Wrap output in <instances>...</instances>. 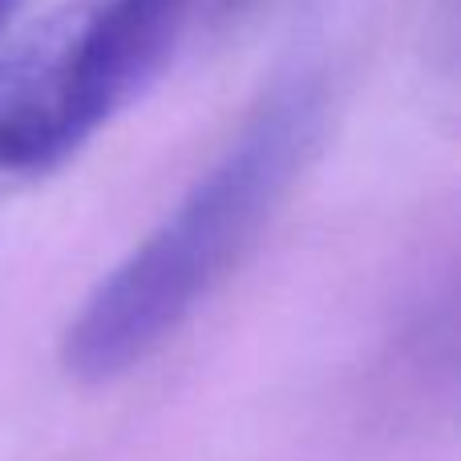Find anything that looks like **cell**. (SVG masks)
Listing matches in <instances>:
<instances>
[{"instance_id":"obj_1","label":"cell","mask_w":461,"mask_h":461,"mask_svg":"<svg viewBox=\"0 0 461 461\" xmlns=\"http://www.w3.org/2000/svg\"><path fill=\"white\" fill-rule=\"evenodd\" d=\"M320 86L295 77L263 97L215 167L183 194L61 336V365L86 384L130 373L162 348L267 227L320 130Z\"/></svg>"},{"instance_id":"obj_2","label":"cell","mask_w":461,"mask_h":461,"mask_svg":"<svg viewBox=\"0 0 461 461\" xmlns=\"http://www.w3.org/2000/svg\"><path fill=\"white\" fill-rule=\"evenodd\" d=\"M194 0H77L0 57V178L77 154L170 61Z\"/></svg>"},{"instance_id":"obj_3","label":"cell","mask_w":461,"mask_h":461,"mask_svg":"<svg viewBox=\"0 0 461 461\" xmlns=\"http://www.w3.org/2000/svg\"><path fill=\"white\" fill-rule=\"evenodd\" d=\"M21 5H24V0H0V29H5V21H8V16H13Z\"/></svg>"},{"instance_id":"obj_4","label":"cell","mask_w":461,"mask_h":461,"mask_svg":"<svg viewBox=\"0 0 461 461\" xmlns=\"http://www.w3.org/2000/svg\"><path fill=\"white\" fill-rule=\"evenodd\" d=\"M247 0H223V8H243Z\"/></svg>"}]
</instances>
